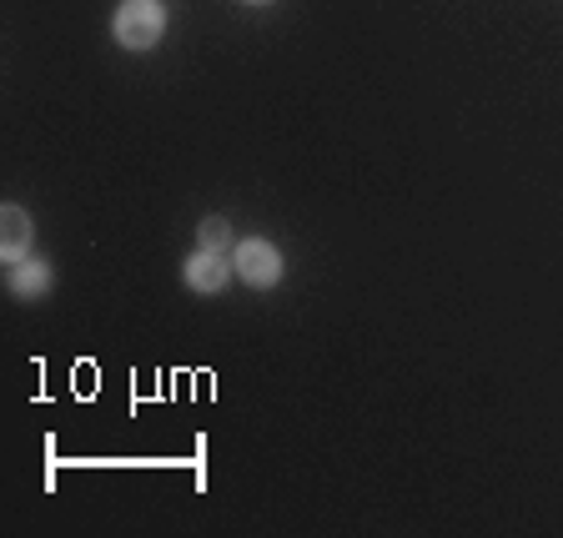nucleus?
I'll return each mask as SVG.
<instances>
[{
	"mask_svg": "<svg viewBox=\"0 0 563 538\" xmlns=\"http://www.w3.org/2000/svg\"><path fill=\"white\" fill-rule=\"evenodd\" d=\"M232 267H236V277L242 282H252V287H272V282L282 277V257H277V246H267V242H242L236 246V257H232Z\"/></svg>",
	"mask_w": 563,
	"mask_h": 538,
	"instance_id": "obj_2",
	"label": "nucleus"
},
{
	"mask_svg": "<svg viewBox=\"0 0 563 538\" xmlns=\"http://www.w3.org/2000/svg\"><path fill=\"white\" fill-rule=\"evenodd\" d=\"M252 6H267V0H252Z\"/></svg>",
	"mask_w": 563,
	"mask_h": 538,
	"instance_id": "obj_7",
	"label": "nucleus"
},
{
	"mask_svg": "<svg viewBox=\"0 0 563 538\" xmlns=\"http://www.w3.org/2000/svg\"><path fill=\"white\" fill-rule=\"evenodd\" d=\"M227 262H222V252H207V246H201L197 257L187 262V282H191V293H222L227 287Z\"/></svg>",
	"mask_w": 563,
	"mask_h": 538,
	"instance_id": "obj_3",
	"label": "nucleus"
},
{
	"mask_svg": "<svg viewBox=\"0 0 563 538\" xmlns=\"http://www.w3.org/2000/svg\"><path fill=\"white\" fill-rule=\"evenodd\" d=\"M162 25H166V15L156 0H126L117 11V41L131 51H146L162 41Z\"/></svg>",
	"mask_w": 563,
	"mask_h": 538,
	"instance_id": "obj_1",
	"label": "nucleus"
},
{
	"mask_svg": "<svg viewBox=\"0 0 563 538\" xmlns=\"http://www.w3.org/2000/svg\"><path fill=\"white\" fill-rule=\"evenodd\" d=\"M11 287H15V297H41L51 287V267H46V262H21Z\"/></svg>",
	"mask_w": 563,
	"mask_h": 538,
	"instance_id": "obj_5",
	"label": "nucleus"
},
{
	"mask_svg": "<svg viewBox=\"0 0 563 538\" xmlns=\"http://www.w3.org/2000/svg\"><path fill=\"white\" fill-rule=\"evenodd\" d=\"M25 246H31V217L21 207H5V217H0V252L11 262H21Z\"/></svg>",
	"mask_w": 563,
	"mask_h": 538,
	"instance_id": "obj_4",
	"label": "nucleus"
},
{
	"mask_svg": "<svg viewBox=\"0 0 563 538\" xmlns=\"http://www.w3.org/2000/svg\"><path fill=\"white\" fill-rule=\"evenodd\" d=\"M222 242H227V222H222V217L201 222V246H207V252H222Z\"/></svg>",
	"mask_w": 563,
	"mask_h": 538,
	"instance_id": "obj_6",
	"label": "nucleus"
}]
</instances>
